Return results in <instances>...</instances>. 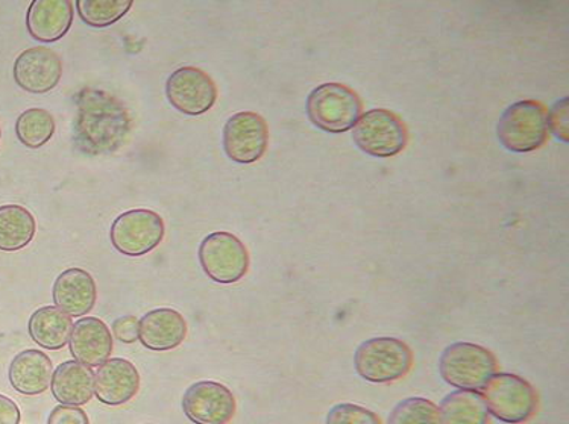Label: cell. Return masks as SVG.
<instances>
[{
  "instance_id": "1",
  "label": "cell",
  "mask_w": 569,
  "mask_h": 424,
  "mask_svg": "<svg viewBox=\"0 0 569 424\" xmlns=\"http://www.w3.org/2000/svg\"><path fill=\"white\" fill-rule=\"evenodd\" d=\"M130 132V112L116 95L94 87L74 95L72 139L79 152L110 155L122 148Z\"/></svg>"
},
{
  "instance_id": "2",
  "label": "cell",
  "mask_w": 569,
  "mask_h": 424,
  "mask_svg": "<svg viewBox=\"0 0 569 424\" xmlns=\"http://www.w3.org/2000/svg\"><path fill=\"white\" fill-rule=\"evenodd\" d=\"M497 369V357L489 349L468 341L450 344L439 357L440 377L457 390H483Z\"/></svg>"
},
{
  "instance_id": "3",
  "label": "cell",
  "mask_w": 569,
  "mask_h": 424,
  "mask_svg": "<svg viewBox=\"0 0 569 424\" xmlns=\"http://www.w3.org/2000/svg\"><path fill=\"white\" fill-rule=\"evenodd\" d=\"M413 353L405 341L377 336L361 343L355 353V369L371 384L400 381L412 370Z\"/></svg>"
},
{
  "instance_id": "4",
  "label": "cell",
  "mask_w": 569,
  "mask_h": 424,
  "mask_svg": "<svg viewBox=\"0 0 569 424\" xmlns=\"http://www.w3.org/2000/svg\"><path fill=\"white\" fill-rule=\"evenodd\" d=\"M307 118L328 134H343L355 128L361 114L359 94L339 82L316 87L306 102Z\"/></svg>"
},
{
  "instance_id": "5",
  "label": "cell",
  "mask_w": 569,
  "mask_h": 424,
  "mask_svg": "<svg viewBox=\"0 0 569 424\" xmlns=\"http://www.w3.org/2000/svg\"><path fill=\"white\" fill-rule=\"evenodd\" d=\"M547 108L538 101H521L502 112L497 137L502 148L515 153L538 151L548 140Z\"/></svg>"
},
{
  "instance_id": "6",
  "label": "cell",
  "mask_w": 569,
  "mask_h": 424,
  "mask_svg": "<svg viewBox=\"0 0 569 424\" xmlns=\"http://www.w3.org/2000/svg\"><path fill=\"white\" fill-rule=\"evenodd\" d=\"M489 415L508 424H522L533 418L539 397L533 385L512 373H496L483 388Z\"/></svg>"
},
{
  "instance_id": "7",
  "label": "cell",
  "mask_w": 569,
  "mask_h": 424,
  "mask_svg": "<svg viewBox=\"0 0 569 424\" xmlns=\"http://www.w3.org/2000/svg\"><path fill=\"white\" fill-rule=\"evenodd\" d=\"M198 256L203 273L216 284L222 285L242 281L251 264L242 240L226 231L207 235L199 244Z\"/></svg>"
},
{
  "instance_id": "8",
  "label": "cell",
  "mask_w": 569,
  "mask_h": 424,
  "mask_svg": "<svg viewBox=\"0 0 569 424\" xmlns=\"http://www.w3.org/2000/svg\"><path fill=\"white\" fill-rule=\"evenodd\" d=\"M352 140L361 152L376 158H390L405 151L409 134L395 112L377 108L365 112L352 128Z\"/></svg>"
},
{
  "instance_id": "9",
  "label": "cell",
  "mask_w": 569,
  "mask_h": 424,
  "mask_svg": "<svg viewBox=\"0 0 569 424\" xmlns=\"http://www.w3.org/2000/svg\"><path fill=\"white\" fill-rule=\"evenodd\" d=\"M166 234L163 218L156 211L131 210L120 214L111 224L110 240L124 256H144L160 246Z\"/></svg>"
},
{
  "instance_id": "10",
  "label": "cell",
  "mask_w": 569,
  "mask_h": 424,
  "mask_svg": "<svg viewBox=\"0 0 569 424\" xmlns=\"http://www.w3.org/2000/svg\"><path fill=\"white\" fill-rule=\"evenodd\" d=\"M269 128L260 114L240 111L223 127V151L239 164H254L268 151Z\"/></svg>"
},
{
  "instance_id": "11",
  "label": "cell",
  "mask_w": 569,
  "mask_h": 424,
  "mask_svg": "<svg viewBox=\"0 0 569 424\" xmlns=\"http://www.w3.org/2000/svg\"><path fill=\"white\" fill-rule=\"evenodd\" d=\"M166 98L181 114H206L218 101V87L210 74L198 68H180L166 82Z\"/></svg>"
},
{
  "instance_id": "12",
  "label": "cell",
  "mask_w": 569,
  "mask_h": 424,
  "mask_svg": "<svg viewBox=\"0 0 569 424\" xmlns=\"http://www.w3.org/2000/svg\"><path fill=\"white\" fill-rule=\"evenodd\" d=\"M236 410L234 394L219 382H197L182 396V411L194 424H228Z\"/></svg>"
},
{
  "instance_id": "13",
  "label": "cell",
  "mask_w": 569,
  "mask_h": 424,
  "mask_svg": "<svg viewBox=\"0 0 569 424\" xmlns=\"http://www.w3.org/2000/svg\"><path fill=\"white\" fill-rule=\"evenodd\" d=\"M16 84L32 94H46L60 84L62 62L60 55L44 46L27 49L16 58Z\"/></svg>"
},
{
  "instance_id": "14",
  "label": "cell",
  "mask_w": 569,
  "mask_h": 424,
  "mask_svg": "<svg viewBox=\"0 0 569 424\" xmlns=\"http://www.w3.org/2000/svg\"><path fill=\"white\" fill-rule=\"evenodd\" d=\"M139 370L131 361L111 357L94 374V396L107 406H122L140 391Z\"/></svg>"
},
{
  "instance_id": "15",
  "label": "cell",
  "mask_w": 569,
  "mask_h": 424,
  "mask_svg": "<svg viewBox=\"0 0 569 424\" xmlns=\"http://www.w3.org/2000/svg\"><path fill=\"white\" fill-rule=\"evenodd\" d=\"M113 334L98 317H82L73 323L69 349L74 361L87 367H99L110 360L113 353Z\"/></svg>"
},
{
  "instance_id": "16",
  "label": "cell",
  "mask_w": 569,
  "mask_h": 424,
  "mask_svg": "<svg viewBox=\"0 0 569 424\" xmlns=\"http://www.w3.org/2000/svg\"><path fill=\"white\" fill-rule=\"evenodd\" d=\"M187 331L181 313L172 307H157L141 317L139 340L149 351L168 352L184 343Z\"/></svg>"
},
{
  "instance_id": "17",
  "label": "cell",
  "mask_w": 569,
  "mask_h": 424,
  "mask_svg": "<svg viewBox=\"0 0 569 424\" xmlns=\"http://www.w3.org/2000/svg\"><path fill=\"white\" fill-rule=\"evenodd\" d=\"M73 18L69 0H34L28 8L27 29L40 43H57L72 28Z\"/></svg>"
},
{
  "instance_id": "18",
  "label": "cell",
  "mask_w": 569,
  "mask_h": 424,
  "mask_svg": "<svg viewBox=\"0 0 569 424\" xmlns=\"http://www.w3.org/2000/svg\"><path fill=\"white\" fill-rule=\"evenodd\" d=\"M52 296L57 307L70 317H84L97 305V282L84 269H68L57 277Z\"/></svg>"
},
{
  "instance_id": "19",
  "label": "cell",
  "mask_w": 569,
  "mask_h": 424,
  "mask_svg": "<svg viewBox=\"0 0 569 424\" xmlns=\"http://www.w3.org/2000/svg\"><path fill=\"white\" fill-rule=\"evenodd\" d=\"M53 365L46 353L28 349L18 353L8 369L12 388L23 396H39L51 385Z\"/></svg>"
},
{
  "instance_id": "20",
  "label": "cell",
  "mask_w": 569,
  "mask_h": 424,
  "mask_svg": "<svg viewBox=\"0 0 569 424\" xmlns=\"http://www.w3.org/2000/svg\"><path fill=\"white\" fill-rule=\"evenodd\" d=\"M53 397L64 406H84L94 396V373L78 361H66L52 374Z\"/></svg>"
},
{
  "instance_id": "21",
  "label": "cell",
  "mask_w": 569,
  "mask_h": 424,
  "mask_svg": "<svg viewBox=\"0 0 569 424\" xmlns=\"http://www.w3.org/2000/svg\"><path fill=\"white\" fill-rule=\"evenodd\" d=\"M73 322L69 314L57 306H43L31 315L28 332L32 341L46 351H60L68 346Z\"/></svg>"
},
{
  "instance_id": "22",
  "label": "cell",
  "mask_w": 569,
  "mask_h": 424,
  "mask_svg": "<svg viewBox=\"0 0 569 424\" xmlns=\"http://www.w3.org/2000/svg\"><path fill=\"white\" fill-rule=\"evenodd\" d=\"M438 411L439 424H489L488 406L479 391H452Z\"/></svg>"
},
{
  "instance_id": "23",
  "label": "cell",
  "mask_w": 569,
  "mask_h": 424,
  "mask_svg": "<svg viewBox=\"0 0 569 424\" xmlns=\"http://www.w3.org/2000/svg\"><path fill=\"white\" fill-rule=\"evenodd\" d=\"M37 223L22 205L0 206V251L18 252L34 240Z\"/></svg>"
},
{
  "instance_id": "24",
  "label": "cell",
  "mask_w": 569,
  "mask_h": 424,
  "mask_svg": "<svg viewBox=\"0 0 569 424\" xmlns=\"http://www.w3.org/2000/svg\"><path fill=\"white\" fill-rule=\"evenodd\" d=\"M57 123L51 112L43 108L23 111L16 122V135L28 149H40L56 135Z\"/></svg>"
},
{
  "instance_id": "25",
  "label": "cell",
  "mask_w": 569,
  "mask_h": 424,
  "mask_svg": "<svg viewBox=\"0 0 569 424\" xmlns=\"http://www.w3.org/2000/svg\"><path fill=\"white\" fill-rule=\"evenodd\" d=\"M132 6V0H77L79 18L89 27L98 29L118 23Z\"/></svg>"
},
{
  "instance_id": "26",
  "label": "cell",
  "mask_w": 569,
  "mask_h": 424,
  "mask_svg": "<svg viewBox=\"0 0 569 424\" xmlns=\"http://www.w3.org/2000/svg\"><path fill=\"white\" fill-rule=\"evenodd\" d=\"M388 424H439L438 406L429 398H405L389 414Z\"/></svg>"
},
{
  "instance_id": "27",
  "label": "cell",
  "mask_w": 569,
  "mask_h": 424,
  "mask_svg": "<svg viewBox=\"0 0 569 424\" xmlns=\"http://www.w3.org/2000/svg\"><path fill=\"white\" fill-rule=\"evenodd\" d=\"M326 424H381L372 411L356 403H339L328 411Z\"/></svg>"
},
{
  "instance_id": "28",
  "label": "cell",
  "mask_w": 569,
  "mask_h": 424,
  "mask_svg": "<svg viewBox=\"0 0 569 424\" xmlns=\"http://www.w3.org/2000/svg\"><path fill=\"white\" fill-rule=\"evenodd\" d=\"M569 101L568 98L560 99L552 105L551 110L547 112L548 129H551L556 139L568 143L569 140Z\"/></svg>"
},
{
  "instance_id": "29",
  "label": "cell",
  "mask_w": 569,
  "mask_h": 424,
  "mask_svg": "<svg viewBox=\"0 0 569 424\" xmlns=\"http://www.w3.org/2000/svg\"><path fill=\"white\" fill-rule=\"evenodd\" d=\"M48 424H90V420L82 407L60 405L49 414Z\"/></svg>"
},
{
  "instance_id": "30",
  "label": "cell",
  "mask_w": 569,
  "mask_h": 424,
  "mask_svg": "<svg viewBox=\"0 0 569 424\" xmlns=\"http://www.w3.org/2000/svg\"><path fill=\"white\" fill-rule=\"evenodd\" d=\"M139 319L134 315H123V317L114 320L113 326H111L114 339L124 344L136 343L139 340Z\"/></svg>"
},
{
  "instance_id": "31",
  "label": "cell",
  "mask_w": 569,
  "mask_h": 424,
  "mask_svg": "<svg viewBox=\"0 0 569 424\" xmlns=\"http://www.w3.org/2000/svg\"><path fill=\"white\" fill-rule=\"evenodd\" d=\"M22 420L19 406L10 397L0 394V424H19Z\"/></svg>"
},
{
  "instance_id": "32",
  "label": "cell",
  "mask_w": 569,
  "mask_h": 424,
  "mask_svg": "<svg viewBox=\"0 0 569 424\" xmlns=\"http://www.w3.org/2000/svg\"><path fill=\"white\" fill-rule=\"evenodd\" d=\"M0 139H2V129H0Z\"/></svg>"
}]
</instances>
